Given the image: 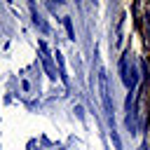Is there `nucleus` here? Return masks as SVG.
<instances>
[{"mask_svg":"<svg viewBox=\"0 0 150 150\" xmlns=\"http://www.w3.org/2000/svg\"><path fill=\"white\" fill-rule=\"evenodd\" d=\"M98 87H101V101H103V108H105V112H108V117H110V122H112V101H110L108 77H105V73H103V70L98 73Z\"/></svg>","mask_w":150,"mask_h":150,"instance_id":"2","label":"nucleus"},{"mask_svg":"<svg viewBox=\"0 0 150 150\" xmlns=\"http://www.w3.org/2000/svg\"><path fill=\"white\" fill-rule=\"evenodd\" d=\"M30 14H33V23L40 28V33H49V26L45 23V19L40 16V12L35 9V5H30Z\"/></svg>","mask_w":150,"mask_h":150,"instance_id":"4","label":"nucleus"},{"mask_svg":"<svg viewBox=\"0 0 150 150\" xmlns=\"http://www.w3.org/2000/svg\"><path fill=\"white\" fill-rule=\"evenodd\" d=\"M56 61H59V77L63 80V84H68V75H66V66H63V56H61V52H56Z\"/></svg>","mask_w":150,"mask_h":150,"instance_id":"5","label":"nucleus"},{"mask_svg":"<svg viewBox=\"0 0 150 150\" xmlns=\"http://www.w3.org/2000/svg\"><path fill=\"white\" fill-rule=\"evenodd\" d=\"M110 138H112V143H115V150H122V141H120V136H117V131H115V122H110Z\"/></svg>","mask_w":150,"mask_h":150,"instance_id":"6","label":"nucleus"},{"mask_svg":"<svg viewBox=\"0 0 150 150\" xmlns=\"http://www.w3.org/2000/svg\"><path fill=\"white\" fill-rule=\"evenodd\" d=\"M63 26H66L68 40H75V28H73V21H70V16H66V19H63Z\"/></svg>","mask_w":150,"mask_h":150,"instance_id":"7","label":"nucleus"},{"mask_svg":"<svg viewBox=\"0 0 150 150\" xmlns=\"http://www.w3.org/2000/svg\"><path fill=\"white\" fill-rule=\"evenodd\" d=\"M120 75H122V82L129 91H136V84H138V70H136V63H134V54L131 52H124V56L120 59Z\"/></svg>","mask_w":150,"mask_h":150,"instance_id":"1","label":"nucleus"},{"mask_svg":"<svg viewBox=\"0 0 150 150\" xmlns=\"http://www.w3.org/2000/svg\"><path fill=\"white\" fill-rule=\"evenodd\" d=\"M138 150H148V143H145V141H143V143H141V145H138Z\"/></svg>","mask_w":150,"mask_h":150,"instance_id":"8","label":"nucleus"},{"mask_svg":"<svg viewBox=\"0 0 150 150\" xmlns=\"http://www.w3.org/2000/svg\"><path fill=\"white\" fill-rule=\"evenodd\" d=\"M40 54H42V66H45V70H47V75L52 77V80H56V70H54V63H52V54H49V47L40 40Z\"/></svg>","mask_w":150,"mask_h":150,"instance_id":"3","label":"nucleus"}]
</instances>
